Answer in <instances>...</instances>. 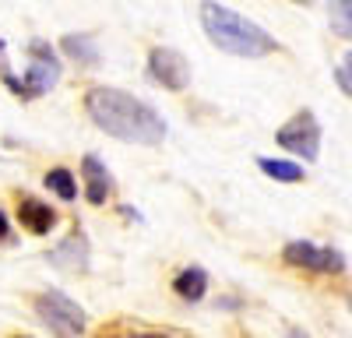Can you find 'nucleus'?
I'll use <instances>...</instances> for the list:
<instances>
[{
	"label": "nucleus",
	"mask_w": 352,
	"mask_h": 338,
	"mask_svg": "<svg viewBox=\"0 0 352 338\" xmlns=\"http://www.w3.org/2000/svg\"><path fill=\"white\" fill-rule=\"evenodd\" d=\"M18 222H21V229L25 233H32V236H46L53 225H56V212L43 201H36V197H25V201L18 205Z\"/></svg>",
	"instance_id": "nucleus-10"
},
{
	"label": "nucleus",
	"mask_w": 352,
	"mask_h": 338,
	"mask_svg": "<svg viewBox=\"0 0 352 338\" xmlns=\"http://www.w3.org/2000/svg\"><path fill=\"white\" fill-rule=\"evenodd\" d=\"M85 113L99 131H106L116 141H127V145H144L155 148L166 141V120L162 113L124 89H109V84H99L85 95Z\"/></svg>",
	"instance_id": "nucleus-1"
},
{
	"label": "nucleus",
	"mask_w": 352,
	"mask_h": 338,
	"mask_svg": "<svg viewBox=\"0 0 352 338\" xmlns=\"http://www.w3.org/2000/svg\"><path fill=\"white\" fill-rule=\"evenodd\" d=\"M257 169H261V173H268L272 180H278V183H303L307 180L303 166L300 162H289V159H268V155H261L257 159Z\"/></svg>",
	"instance_id": "nucleus-12"
},
{
	"label": "nucleus",
	"mask_w": 352,
	"mask_h": 338,
	"mask_svg": "<svg viewBox=\"0 0 352 338\" xmlns=\"http://www.w3.org/2000/svg\"><path fill=\"white\" fill-rule=\"evenodd\" d=\"M328 21H331V32L352 43V0H335L328 8Z\"/></svg>",
	"instance_id": "nucleus-14"
},
{
	"label": "nucleus",
	"mask_w": 352,
	"mask_h": 338,
	"mask_svg": "<svg viewBox=\"0 0 352 338\" xmlns=\"http://www.w3.org/2000/svg\"><path fill=\"white\" fill-rule=\"evenodd\" d=\"M148 74H152V81L162 84V89L184 92L190 84V60L173 46H155L148 53Z\"/></svg>",
	"instance_id": "nucleus-6"
},
{
	"label": "nucleus",
	"mask_w": 352,
	"mask_h": 338,
	"mask_svg": "<svg viewBox=\"0 0 352 338\" xmlns=\"http://www.w3.org/2000/svg\"><path fill=\"white\" fill-rule=\"evenodd\" d=\"M173 289H176V296H180V300L197 303V300H204V293H208V271L190 264V268H184L180 275L173 278Z\"/></svg>",
	"instance_id": "nucleus-11"
},
{
	"label": "nucleus",
	"mask_w": 352,
	"mask_h": 338,
	"mask_svg": "<svg viewBox=\"0 0 352 338\" xmlns=\"http://www.w3.org/2000/svg\"><path fill=\"white\" fill-rule=\"evenodd\" d=\"M8 233H11V225H8V215H4V212H0V243H4V240H8Z\"/></svg>",
	"instance_id": "nucleus-17"
},
{
	"label": "nucleus",
	"mask_w": 352,
	"mask_h": 338,
	"mask_svg": "<svg viewBox=\"0 0 352 338\" xmlns=\"http://www.w3.org/2000/svg\"><path fill=\"white\" fill-rule=\"evenodd\" d=\"M201 28L204 36L212 39V46H219L222 53L243 56V60H257V56H268L278 49L275 36H268L257 21L236 14L226 4H201Z\"/></svg>",
	"instance_id": "nucleus-2"
},
{
	"label": "nucleus",
	"mask_w": 352,
	"mask_h": 338,
	"mask_svg": "<svg viewBox=\"0 0 352 338\" xmlns=\"http://www.w3.org/2000/svg\"><path fill=\"white\" fill-rule=\"evenodd\" d=\"M345 67H352V49L345 53Z\"/></svg>",
	"instance_id": "nucleus-20"
},
{
	"label": "nucleus",
	"mask_w": 352,
	"mask_h": 338,
	"mask_svg": "<svg viewBox=\"0 0 352 338\" xmlns=\"http://www.w3.org/2000/svg\"><path fill=\"white\" fill-rule=\"evenodd\" d=\"M60 49L71 56V60L85 64V67H99V60H102L92 36H64V39H60Z\"/></svg>",
	"instance_id": "nucleus-13"
},
{
	"label": "nucleus",
	"mask_w": 352,
	"mask_h": 338,
	"mask_svg": "<svg viewBox=\"0 0 352 338\" xmlns=\"http://www.w3.org/2000/svg\"><path fill=\"white\" fill-rule=\"evenodd\" d=\"M282 261L289 268H303L317 275H342L345 271V254L338 247H317L310 240H289L282 247Z\"/></svg>",
	"instance_id": "nucleus-5"
},
{
	"label": "nucleus",
	"mask_w": 352,
	"mask_h": 338,
	"mask_svg": "<svg viewBox=\"0 0 352 338\" xmlns=\"http://www.w3.org/2000/svg\"><path fill=\"white\" fill-rule=\"evenodd\" d=\"M289 338H310L307 331H300V328H289Z\"/></svg>",
	"instance_id": "nucleus-19"
},
{
	"label": "nucleus",
	"mask_w": 352,
	"mask_h": 338,
	"mask_svg": "<svg viewBox=\"0 0 352 338\" xmlns=\"http://www.w3.org/2000/svg\"><path fill=\"white\" fill-rule=\"evenodd\" d=\"M81 177H85V197L88 205H102L106 197L113 194V177L99 155H85L81 159Z\"/></svg>",
	"instance_id": "nucleus-9"
},
{
	"label": "nucleus",
	"mask_w": 352,
	"mask_h": 338,
	"mask_svg": "<svg viewBox=\"0 0 352 338\" xmlns=\"http://www.w3.org/2000/svg\"><path fill=\"white\" fill-rule=\"evenodd\" d=\"M32 306H36L39 321H43L50 331H56V335L74 338V335L85 331V310H81L71 296H64V293H56V289L39 293Z\"/></svg>",
	"instance_id": "nucleus-4"
},
{
	"label": "nucleus",
	"mask_w": 352,
	"mask_h": 338,
	"mask_svg": "<svg viewBox=\"0 0 352 338\" xmlns=\"http://www.w3.org/2000/svg\"><path fill=\"white\" fill-rule=\"evenodd\" d=\"M349 310H352V300H349Z\"/></svg>",
	"instance_id": "nucleus-21"
},
{
	"label": "nucleus",
	"mask_w": 352,
	"mask_h": 338,
	"mask_svg": "<svg viewBox=\"0 0 352 338\" xmlns=\"http://www.w3.org/2000/svg\"><path fill=\"white\" fill-rule=\"evenodd\" d=\"M320 137H324V131H320V120L314 109H300L292 120H285L278 131H275V145L285 148L289 155H296L303 162H317L320 159Z\"/></svg>",
	"instance_id": "nucleus-3"
},
{
	"label": "nucleus",
	"mask_w": 352,
	"mask_h": 338,
	"mask_svg": "<svg viewBox=\"0 0 352 338\" xmlns=\"http://www.w3.org/2000/svg\"><path fill=\"white\" fill-rule=\"evenodd\" d=\"M88 236L81 233V229H74L67 240H60L50 254H46V261L53 264V268H60V271H74V275H81V271H88Z\"/></svg>",
	"instance_id": "nucleus-7"
},
{
	"label": "nucleus",
	"mask_w": 352,
	"mask_h": 338,
	"mask_svg": "<svg viewBox=\"0 0 352 338\" xmlns=\"http://www.w3.org/2000/svg\"><path fill=\"white\" fill-rule=\"evenodd\" d=\"M56 81H60V64L56 60H32L25 67V78H21V99H39V95L53 92Z\"/></svg>",
	"instance_id": "nucleus-8"
},
{
	"label": "nucleus",
	"mask_w": 352,
	"mask_h": 338,
	"mask_svg": "<svg viewBox=\"0 0 352 338\" xmlns=\"http://www.w3.org/2000/svg\"><path fill=\"white\" fill-rule=\"evenodd\" d=\"M335 81H338V89L352 99V67H345V64H342V67H335Z\"/></svg>",
	"instance_id": "nucleus-16"
},
{
	"label": "nucleus",
	"mask_w": 352,
	"mask_h": 338,
	"mask_svg": "<svg viewBox=\"0 0 352 338\" xmlns=\"http://www.w3.org/2000/svg\"><path fill=\"white\" fill-rule=\"evenodd\" d=\"M43 183H46V190H53L56 197H60V201H74L78 197V183H74V177L67 173V169H50Z\"/></svg>",
	"instance_id": "nucleus-15"
},
{
	"label": "nucleus",
	"mask_w": 352,
	"mask_h": 338,
	"mask_svg": "<svg viewBox=\"0 0 352 338\" xmlns=\"http://www.w3.org/2000/svg\"><path fill=\"white\" fill-rule=\"evenodd\" d=\"M131 338H169V335H162V331H141V335H131Z\"/></svg>",
	"instance_id": "nucleus-18"
}]
</instances>
